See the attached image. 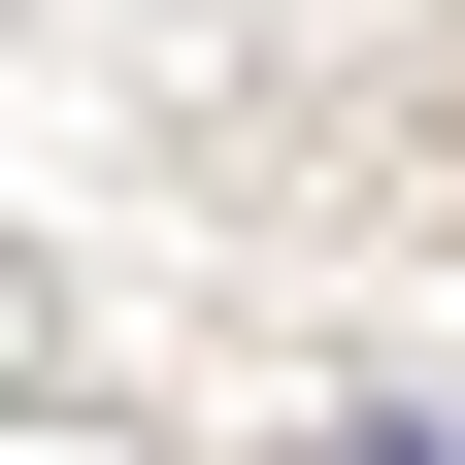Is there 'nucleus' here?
<instances>
[{
  "instance_id": "1",
  "label": "nucleus",
  "mask_w": 465,
  "mask_h": 465,
  "mask_svg": "<svg viewBox=\"0 0 465 465\" xmlns=\"http://www.w3.org/2000/svg\"><path fill=\"white\" fill-rule=\"evenodd\" d=\"M332 465H432V432H332Z\"/></svg>"
}]
</instances>
